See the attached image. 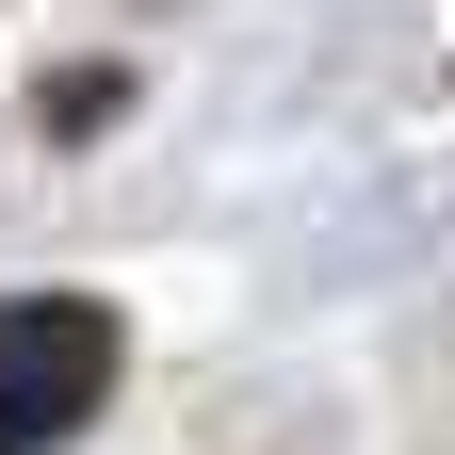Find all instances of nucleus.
Wrapping results in <instances>:
<instances>
[{
  "label": "nucleus",
  "instance_id": "nucleus-1",
  "mask_svg": "<svg viewBox=\"0 0 455 455\" xmlns=\"http://www.w3.org/2000/svg\"><path fill=\"white\" fill-rule=\"evenodd\" d=\"M131 341H114L98 293H0V455H49L114 407Z\"/></svg>",
  "mask_w": 455,
  "mask_h": 455
}]
</instances>
